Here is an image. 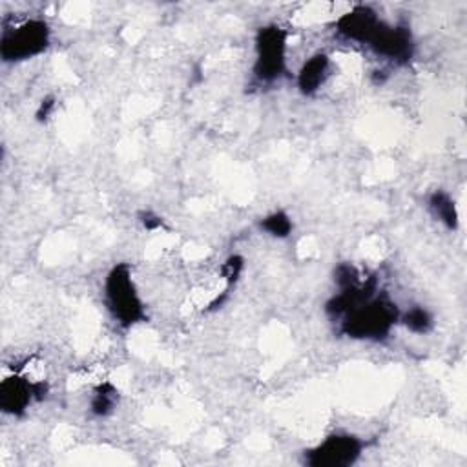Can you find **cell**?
I'll list each match as a JSON object with an SVG mask.
<instances>
[{
	"label": "cell",
	"mask_w": 467,
	"mask_h": 467,
	"mask_svg": "<svg viewBox=\"0 0 467 467\" xmlns=\"http://www.w3.org/2000/svg\"><path fill=\"white\" fill-rule=\"evenodd\" d=\"M328 67H330L328 55L314 53L312 57H308L297 71V89L306 97L314 95L325 84Z\"/></svg>",
	"instance_id": "cell-9"
},
{
	"label": "cell",
	"mask_w": 467,
	"mask_h": 467,
	"mask_svg": "<svg viewBox=\"0 0 467 467\" xmlns=\"http://www.w3.org/2000/svg\"><path fill=\"white\" fill-rule=\"evenodd\" d=\"M104 301L113 319L128 328L146 317L142 299L137 292L128 263H117L104 279Z\"/></svg>",
	"instance_id": "cell-2"
},
{
	"label": "cell",
	"mask_w": 467,
	"mask_h": 467,
	"mask_svg": "<svg viewBox=\"0 0 467 467\" xmlns=\"http://www.w3.org/2000/svg\"><path fill=\"white\" fill-rule=\"evenodd\" d=\"M376 55L389 58L396 64H407L414 55V40L409 26L396 24L389 26L385 22L379 24L378 31L367 44Z\"/></svg>",
	"instance_id": "cell-7"
},
{
	"label": "cell",
	"mask_w": 467,
	"mask_h": 467,
	"mask_svg": "<svg viewBox=\"0 0 467 467\" xmlns=\"http://www.w3.org/2000/svg\"><path fill=\"white\" fill-rule=\"evenodd\" d=\"M363 452V441L354 434H330L316 447L305 451L308 467H348Z\"/></svg>",
	"instance_id": "cell-5"
},
{
	"label": "cell",
	"mask_w": 467,
	"mask_h": 467,
	"mask_svg": "<svg viewBox=\"0 0 467 467\" xmlns=\"http://www.w3.org/2000/svg\"><path fill=\"white\" fill-rule=\"evenodd\" d=\"M400 321V310L385 296H374L341 317V332L352 339L383 341Z\"/></svg>",
	"instance_id": "cell-1"
},
{
	"label": "cell",
	"mask_w": 467,
	"mask_h": 467,
	"mask_svg": "<svg viewBox=\"0 0 467 467\" xmlns=\"http://www.w3.org/2000/svg\"><path fill=\"white\" fill-rule=\"evenodd\" d=\"M259 228L266 234H270L272 237H279V239H285L292 234V228H294V223L290 219V215L286 212H272L268 213L266 217H263L259 221Z\"/></svg>",
	"instance_id": "cell-12"
},
{
	"label": "cell",
	"mask_w": 467,
	"mask_h": 467,
	"mask_svg": "<svg viewBox=\"0 0 467 467\" xmlns=\"http://www.w3.org/2000/svg\"><path fill=\"white\" fill-rule=\"evenodd\" d=\"M243 268H244V259L241 255H230L223 266H221V274L226 281V288H230L232 285L237 283L239 275L243 274Z\"/></svg>",
	"instance_id": "cell-14"
},
{
	"label": "cell",
	"mask_w": 467,
	"mask_h": 467,
	"mask_svg": "<svg viewBox=\"0 0 467 467\" xmlns=\"http://www.w3.org/2000/svg\"><path fill=\"white\" fill-rule=\"evenodd\" d=\"M286 42L288 33L277 24L257 29L254 75L259 82H274L286 73Z\"/></svg>",
	"instance_id": "cell-4"
},
{
	"label": "cell",
	"mask_w": 467,
	"mask_h": 467,
	"mask_svg": "<svg viewBox=\"0 0 467 467\" xmlns=\"http://www.w3.org/2000/svg\"><path fill=\"white\" fill-rule=\"evenodd\" d=\"M139 221L142 223V226H144L146 230H159V228H162V224H164L162 217H159V215L153 213V212H140Z\"/></svg>",
	"instance_id": "cell-15"
},
{
	"label": "cell",
	"mask_w": 467,
	"mask_h": 467,
	"mask_svg": "<svg viewBox=\"0 0 467 467\" xmlns=\"http://www.w3.org/2000/svg\"><path fill=\"white\" fill-rule=\"evenodd\" d=\"M379 16L368 5H354L350 11L343 13L336 20V31L347 40H354L359 44H368L372 35L378 31Z\"/></svg>",
	"instance_id": "cell-8"
},
{
	"label": "cell",
	"mask_w": 467,
	"mask_h": 467,
	"mask_svg": "<svg viewBox=\"0 0 467 467\" xmlns=\"http://www.w3.org/2000/svg\"><path fill=\"white\" fill-rule=\"evenodd\" d=\"M117 401H119L117 387L109 381H100L93 389V396H91V401H89V410H91V414H95L99 418H104V416L113 412Z\"/></svg>",
	"instance_id": "cell-11"
},
{
	"label": "cell",
	"mask_w": 467,
	"mask_h": 467,
	"mask_svg": "<svg viewBox=\"0 0 467 467\" xmlns=\"http://www.w3.org/2000/svg\"><path fill=\"white\" fill-rule=\"evenodd\" d=\"M53 109H55V97L42 99V102L38 104V109H36V120L38 122L47 120V117L53 113Z\"/></svg>",
	"instance_id": "cell-16"
},
{
	"label": "cell",
	"mask_w": 467,
	"mask_h": 467,
	"mask_svg": "<svg viewBox=\"0 0 467 467\" xmlns=\"http://www.w3.org/2000/svg\"><path fill=\"white\" fill-rule=\"evenodd\" d=\"M401 321L414 334H427L432 328V316L423 306H412L401 316Z\"/></svg>",
	"instance_id": "cell-13"
},
{
	"label": "cell",
	"mask_w": 467,
	"mask_h": 467,
	"mask_svg": "<svg viewBox=\"0 0 467 467\" xmlns=\"http://www.w3.org/2000/svg\"><path fill=\"white\" fill-rule=\"evenodd\" d=\"M49 392L46 379H29L13 372L0 383V409L9 416H22L33 401H42Z\"/></svg>",
	"instance_id": "cell-6"
},
{
	"label": "cell",
	"mask_w": 467,
	"mask_h": 467,
	"mask_svg": "<svg viewBox=\"0 0 467 467\" xmlns=\"http://www.w3.org/2000/svg\"><path fill=\"white\" fill-rule=\"evenodd\" d=\"M51 31L46 20L27 18L13 27H5L0 38V57L4 62H24L42 55L49 47Z\"/></svg>",
	"instance_id": "cell-3"
},
{
	"label": "cell",
	"mask_w": 467,
	"mask_h": 467,
	"mask_svg": "<svg viewBox=\"0 0 467 467\" xmlns=\"http://www.w3.org/2000/svg\"><path fill=\"white\" fill-rule=\"evenodd\" d=\"M429 208L432 212V215L449 230H456L458 228V212H456V204L454 199L443 192V190H436L429 195Z\"/></svg>",
	"instance_id": "cell-10"
}]
</instances>
